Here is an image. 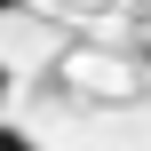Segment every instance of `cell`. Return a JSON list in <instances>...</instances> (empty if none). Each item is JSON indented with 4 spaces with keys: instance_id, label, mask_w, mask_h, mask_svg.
Segmentation results:
<instances>
[{
    "instance_id": "2",
    "label": "cell",
    "mask_w": 151,
    "mask_h": 151,
    "mask_svg": "<svg viewBox=\"0 0 151 151\" xmlns=\"http://www.w3.org/2000/svg\"><path fill=\"white\" fill-rule=\"evenodd\" d=\"M8 88H16V80H8V64H0V119H8Z\"/></svg>"
},
{
    "instance_id": "3",
    "label": "cell",
    "mask_w": 151,
    "mask_h": 151,
    "mask_svg": "<svg viewBox=\"0 0 151 151\" xmlns=\"http://www.w3.org/2000/svg\"><path fill=\"white\" fill-rule=\"evenodd\" d=\"M8 8H16V0H0V16H8Z\"/></svg>"
},
{
    "instance_id": "1",
    "label": "cell",
    "mask_w": 151,
    "mask_h": 151,
    "mask_svg": "<svg viewBox=\"0 0 151 151\" xmlns=\"http://www.w3.org/2000/svg\"><path fill=\"white\" fill-rule=\"evenodd\" d=\"M0 151H40V143H32L24 127H8V119H0Z\"/></svg>"
}]
</instances>
